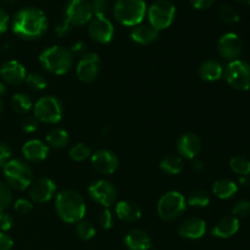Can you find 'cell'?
<instances>
[{
	"mask_svg": "<svg viewBox=\"0 0 250 250\" xmlns=\"http://www.w3.org/2000/svg\"><path fill=\"white\" fill-rule=\"evenodd\" d=\"M48 28V19L44 11L37 7H23L15 14L12 31L22 39H38Z\"/></svg>",
	"mask_w": 250,
	"mask_h": 250,
	"instance_id": "obj_1",
	"label": "cell"
},
{
	"mask_svg": "<svg viewBox=\"0 0 250 250\" xmlns=\"http://www.w3.org/2000/svg\"><path fill=\"white\" fill-rule=\"evenodd\" d=\"M55 209L59 217L63 222L77 224L84 217L87 207L80 193L72 189H66L56 195Z\"/></svg>",
	"mask_w": 250,
	"mask_h": 250,
	"instance_id": "obj_2",
	"label": "cell"
},
{
	"mask_svg": "<svg viewBox=\"0 0 250 250\" xmlns=\"http://www.w3.org/2000/svg\"><path fill=\"white\" fill-rule=\"evenodd\" d=\"M39 62L48 72L54 75H65L73 65V54L70 49L54 45L42 51Z\"/></svg>",
	"mask_w": 250,
	"mask_h": 250,
	"instance_id": "obj_3",
	"label": "cell"
},
{
	"mask_svg": "<svg viewBox=\"0 0 250 250\" xmlns=\"http://www.w3.org/2000/svg\"><path fill=\"white\" fill-rule=\"evenodd\" d=\"M146 15L144 0H116L114 5V16L124 26L134 27L142 23Z\"/></svg>",
	"mask_w": 250,
	"mask_h": 250,
	"instance_id": "obj_4",
	"label": "cell"
},
{
	"mask_svg": "<svg viewBox=\"0 0 250 250\" xmlns=\"http://www.w3.org/2000/svg\"><path fill=\"white\" fill-rule=\"evenodd\" d=\"M4 177L9 187L24 190L33 182V172L28 164L20 159H12L2 167Z\"/></svg>",
	"mask_w": 250,
	"mask_h": 250,
	"instance_id": "obj_5",
	"label": "cell"
},
{
	"mask_svg": "<svg viewBox=\"0 0 250 250\" xmlns=\"http://www.w3.org/2000/svg\"><path fill=\"white\" fill-rule=\"evenodd\" d=\"M34 117L44 124L55 125L61 121L63 107L60 100L53 95H45L39 98L33 105Z\"/></svg>",
	"mask_w": 250,
	"mask_h": 250,
	"instance_id": "obj_6",
	"label": "cell"
},
{
	"mask_svg": "<svg viewBox=\"0 0 250 250\" xmlns=\"http://www.w3.org/2000/svg\"><path fill=\"white\" fill-rule=\"evenodd\" d=\"M187 208V200L177 190L165 193L158 202V214L165 221H172L180 217Z\"/></svg>",
	"mask_w": 250,
	"mask_h": 250,
	"instance_id": "obj_7",
	"label": "cell"
},
{
	"mask_svg": "<svg viewBox=\"0 0 250 250\" xmlns=\"http://www.w3.org/2000/svg\"><path fill=\"white\" fill-rule=\"evenodd\" d=\"M149 24L161 31L171 26L176 16V7L168 0H156L146 9Z\"/></svg>",
	"mask_w": 250,
	"mask_h": 250,
	"instance_id": "obj_8",
	"label": "cell"
},
{
	"mask_svg": "<svg viewBox=\"0 0 250 250\" xmlns=\"http://www.w3.org/2000/svg\"><path fill=\"white\" fill-rule=\"evenodd\" d=\"M224 77L232 88L237 90L250 89V63L243 60L231 61L224 70Z\"/></svg>",
	"mask_w": 250,
	"mask_h": 250,
	"instance_id": "obj_9",
	"label": "cell"
},
{
	"mask_svg": "<svg viewBox=\"0 0 250 250\" xmlns=\"http://www.w3.org/2000/svg\"><path fill=\"white\" fill-rule=\"evenodd\" d=\"M93 17L92 6L88 0H68L65 19L72 27L84 26Z\"/></svg>",
	"mask_w": 250,
	"mask_h": 250,
	"instance_id": "obj_10",
	"label": "cell"
},
{
	"mask_svg": "<svg viewBox=\"0 0 250 250\" xmlns=\"http://www.w3.org/2000/svg\"><path fill=\"white\" fill-rule=\"evenodd\" d=\"M102 68V61L98 54L85 53L80 59L76 67V75L83 83H92L97 80Z\"/></svg>",
	"mask_w": 250,
	"mask_h": 250,
	"instance_id": "obj_11",
	"label": "cell"
},
{
	"mask_svg": "<svg viewBox=\"0 0 250 250\" xmlns=\"http://www.w3.org/2000/svg\"><path fill=\"white\" fill-rule=\"evenodd\" d=\"M90 198L102 207L109 209L117 200V189L111 182L106 180H98L88 188Z\"/></svg>",
	"mask_w": 250,
	"mask_h": 250,
	"instance_id": "obj_12",
	"label": "cell"
},
{
	"mask_svg": "<svg viewBox=\"0 0 250 250\" xmlns=\"http://www.w3.org/2000/svg\"><path fill=\"white\" fill-rule=\"evenodd\" d=\"M114 24L106 16H93L88 23V33L93 41L100 44L111 42L114 37Z\"/></svg>",
	"mask_w": 250,
	"mask_h": 250,
	"instance_id": "obj_13",
	"label": "cell"
},
{
	"mask_svg": "<svg viewBox=\"0 0 250 250\" xmlns=\"http://www.w3.org/2000/svg\"><path fill=\"white\" fill-rule=\"evenodd\" d=\"M93 168L102 175H111L119 167V158L116 154L107 149H100L90 155Z\"/></svg>",
	"mask_w": 250,
	"mask_h": 250,
	"instance_id": "obj_14",
	"label": "cell"
},
{
	"mask_svg": "<svg viewBox=\"0 0 250 250\" xmlns=\"http://www.w3.org/2000/svg\"><path fill=\"white\" fill-rule=\"evenodd\" d=\"M217 50L225 60H229L231 62V61L238 60L242 51H243V43H242L238 34L229 32L219 39Z\"/></svg>",
	"mask_w": 250,
	"mask_h": 250,
	"instance_id": "obj_15",
	"label": "cell"
},
{
	"mask_svg": "<svg viewBox=\"0 0 250 250\" xmlns=\"http://www.w3.org/2000/svg\"><path fill=\"white\" fill-rule=\"evenodd\" d=\"M56 190V186L53 180L48 177H41L33 181L29 188V198L33 203L44 204L51 200Z\"/></svg>",
	"mask_w": 250,
	"mask_h": 250,
	"instance_id": "obj_16",
	"label": "cell"
},
{
	"mask_svg": "<svg viewBox=\"0 0 250 250\" xmlns=\"http://www.w3.org/2000/svg\"><path fill=\"white\" fill-rule=\"evenodd\" d=\"M0 76L5 84L19 85L24 82L27 77V72L24 66L16 60H9L2 63L0 67Z\"/></svg>",
	"mask_w": 250,
	"mask_h": 250,
	"instance_id": "obj_17",
	"label": "cell"
},
{
	"mask_svg": "<svg viewBox=\"0 0 250 250\" xmlns=\"http://www.w3.org/2000/svg\"><path fill=\"white\" fill-rule=\"evenodd\" d=\"M202 150V139L194 133H185L177 142V151L181 156L193 160Z\"/></svg>",
	"mask_w": 250,
	"mask_h": 250,
	"instance_id": "obj_18",
	"label": "cell"
},
{
	"mask_svg": "<svg viewBox=\"0 0 250 250\" xmlns=\"http://www.w3.org/2000/svg\"><path fill=\"white\" fill-rule=\"evenodd\" d=\"M207 232V222L200 217H188L178 227V234L186 239H200Z\"/></svg>",
	"mask_w": 250,
	"mask_h": 250,
	"instance_id": "obj_19",
	"label": "cell"
},
{
	"mask_svg": "<svg viewBox=\"0 0 250 250\" xmlns=\"http://www.w3.org/2000/svg\"><path fill=\"white\" fill-rule=\"evenodd\" d=\"M22 154L29 163H42L48 158L49 148L39 139H31L23 144Z\"/></svg>",
	"mask_w": 250,
	"mask_h": 250,
	"instance_id": "obj_20",
	"label": "cell"
},
{
	"mask_svg": "<svg viewBox=\"0 0 250 250\" xmlns=\"http://www.w3.org/2000/svg\"><path fill=\"white\" fill-rule=\"evenodd\" d=\"M125 244L129 250H149L151 247V238L143 229H133L125 237Z\"/></svg>",
	"mask_w": 250,
	"mask_h": 250,
	"instance_id": "obj_21",
	"label": "cell"
},
{
	"mask_svg": "<svg viewBox=\"0 0 250 250\" xmlns=\"http://www.w3.org/2000/svg\"><path fill=\"white\" fill-rule=\"evenodd\" d=\"M115 212L117 217L125 222H136L142 216L141 207L132 200H122L117 203Z\"/></svg>",
	"mask_w": 250,
	"mask_h": 250,
	"instance_id": "obj_22",
	"label": "cell"
},
{
	"mask_svg": "<svg viewBox=\"0 0 250 250\" xmlns=\"http://www.w3.org/2000/svg\"><path fill=\"white\" fill-rule=\"evenodd\" d=\"M159 38V31L150 24L139 23L131 32V39L139 45H146Z\"/></svg>",
	"mask_w": 250,
	"mask_h": 250,
	"instance_id": "obj_23",
	"label": "cell"
},
{
	"mask_svg": "<svg viewBox=\"0 0 250 250\" xmlns=\"http://www.w3.org/2000/svg\"><path fill=\"white\" fill-rule=\"evenodd\" d=\"M239 220L234 216H226L220 220L212 229V236L217 238H231L238 232Z\"/></svg>",
	"mask_w": 250,
	"mask_h": 250,
	"instance_id": "obj_24",
	"label": "cell"
},
{
	"mask_svg": "<svg viewBox=\"0 0 250 250\" xmlns=\"http://www.w3.org/2000/svg\"><path fill=\"white\" fill-rule=\"evenodd\" d=\"M199 76L207 82H216L224 76V67L215 60H207L200 65Z\"/></svg>",
	"mask_w": 250,
	"mask_h": 250,
	"instance_id": "obj_25",
	"label": "cell"
},
{
	"mask_svg": "<svg viewBox=\"0 0 250 250\" xmlns=\"http://www.w3.org/2000/svg\"><path fill=\"white\" fill-rule=\"evenodd\" d=\"M212 192L220 199H229L238 192V186L229 178H221L214 183Z\"/></svg>",
	"mask_w": 250,
	"mask_h": 250,
	"instance_id": "obj_26",
	"label": "cell"
},
{
	"mask_svg": "<svg viewBox=\"0 0 250 250\" xmlns=\"http://www.w3.org/2000/svg\"><path fill=\"white\" fill-rule=\"evenodd\" d=\"M46 143L50 146L56 149L65 148L66 146L70 142V136H68L67 131L62 128H59V127H55V128L50 129V131L46 133Z\"/></svg>",
	"mask_w": 250,
	"mask_h": 250,
	"instance_id": "obj_27",
	"label": "cell"
},
{
	"mask_svg": "<svg viewBox=\"0 0 250 250\" xmlns=\"http://www.w3.org/2000/svg\"><path fill=\"white\" fill-rule=\"evenodd\" d=\"M160 168L166 175H178L183 170V161L177 155H166L160 161Z\"/></svg>",
	"mask_w": 250,
	"mask_h": 250,
	"instance_id": "obj_28",
	"label": "cell"
},
{
	"mask_svg": "<svg viewBox=\"0 0 250 250\" xmlns=\"http://www.w3.org/2000/svg\"><path fill=\"white\" fill-rule=\"evenodd\" d=\"M11 107L15 112L21 115H26L27 112L33 109V103L31 98L24 93H17L11 99Z\"/></svg>",
	"mask_w": 250,
	"mask_h": 250,
	"instance_id": "obj_29",
	"label": "cell"
},
{
	"mask_svg": "<svg viewBox=\"0 0 250 250\" xmlns=\"http://www.w3.org/2000/svg\"><path fill=\"white\" fill-rule=\"evenodd\" d=\"M229 167L239 176H248L250 173V160L243 155H236L229 161Z\"/></svg>",
	"mask_w": 250,
	"mask_h": 250,
	"instance_id": "obj_30",
	"label": "cell"
},
{
	"mask_svg": "<svg viewBox=\"0 0 250 250\" xmlns=\"http://www.w3.org/2000/svg\"><path fill=\"white\" fill-rule=\"evenodd\" d=\"M75 232L76 236L82 239V241H90L97 233L94 225L90 221H87V220H81L80 222H77Z\"/></svg>",
	"mask_w": 250,
	"mask_h": 250,
	"instance_id": "obj_31",
	"label": "cell"
},
{
	"mask_svg": "<svg viewBox=\"0 0 250 250\" xmlns=\"http://www.w3.org/2000/svg\"><path fill=\"white\" fill-rule=\"evenodd\" d=\"M210 203V197L205 190L195 189L189 194L187 199V205L194 208H205Z\"/></svg>",
	"mask_w": 250,
	"mask_h": 250,
	"instance_id": "obj_32",
	"label": "cell"
},
{
	"mask_svg": "<svg viewBox=\"0 0 250 250\" xmlns=\"http://www.w3.org/2000/svg\"><path fill=\"white\" fill-rule=\"evenodd\" d=\"M219 17L226 24H234L239 21V14L233 6L229 4H224L220 6Z\"/></svg>",
	"mask_w": 250,
	"mask_h": 250,
	"instance_id": "obj_33",
	"label": "cell"
},
{
	"mask_svg": "<svg viewBox=\"0 0 250 250\" xmlns=\"http://www.w3.org/2000/svg\"><path fill=\"white\" fill-rule=\"evenodd\" d=\"M70 154V158L72 159L73 161H77V163H81V161H84L85 159L89 158L92 155V151H90L89 146H87L83 143L75 144L72 148L68 151Z\"/></svg>",
	"mask_w": 250,
	"mask_h": 250,
	"instance_id": "obj_34",
	"label": "cell"
},
{
	"mask_svg": "<svg viewBox=\"0 0 250 250\" xmlns=\"http://www.w3.org/2000/svg\"><path fill=\"white\" fill-rule=\"evenodd\" d=\"M24 82L27 83L29 89L36 90V92L45 89L46 84H48V81H46L45 77H44L43 75H41V73H29V75H27Z\"/></svg>",
	"mask_w": 250,
	"mask_h": 250,
	"instance_id": "obj_35",
	"label": "cell"
},
{
	"mask_svg": "<svg viewBox=\"0 0 250 250\" xmlns=\"http://www.w3.org/2000/svg\"><path fill=\"white\" fill-rule=\"evenodd\" d=\"M12 202V193L6 183L0 181V212H4Z\"/></svg>",
	"mask_w": 250,
	"mask_h": 250,
	"instance_id": "obj_36",
	"label": "cell"
},
{
	"mask_svg": "<svg viewBox=\"0 0 250 250\" xmlns=\"http://www.w3.org/2000/svg\"><path fill=\"white\" fill-rule=\"evenodd\" d=\"M232 214L237 219H244L250 215V200H239L234 204L233 209H232Z\"/></svg>",
	"mask_w": 250,
	"mask_h": 250,
	"instance_id": "obj_37",
	"label": "cell"
},
{
	"mask_svg": "<svg viewBox=\"0 0 250 250\" xmlns=\"http://www.w3.org/2000/svg\"><path fill=\"white\" fill-rule=\"evenodd\" d=\"M93 16H105L109 10V1L107 0H93L90 2Z\"/></svg>",
	"mask_w": 250,
	"mask_h": 250,
	"instance_id": "obj_38",
	"label": "cell"
},
{
	"mask_svg": "<svg viewBox=\"0 0 250 250\" xmlns=\"http://www.w3.org/2000/svg\"><path fill=\"white\" fill-rule=\"evenodd\" d=\"M98 221H99L100 226L104 229H110L114 225V216H112L111 211H110L107 208H105L104 210H102L98 216Z\"/></svg>",
	"mask_w": 250,
	"mask_h": 250,
	"instance_id": "obj_39",
	"label": "cell"
},
{
	"mask_svg": "<svg viewBox=\"0 0 250 250\" xmlns=\"http://www.w3.org/2000/svg\"><path fill=\"white\" fill-rule=\"evenodd\" d=\"M32 209H33L32 202L28 199H24V198H20V199H17L14 204V210L20 215L28 214Z\"/></svg>",
	"mask_w": 250,
	"mask_h": 250,
	"instance_id": "obj_40",
	"label": "cell"
},
{
	"mask_svg": "<svg viewBox=\"0 0 250 250\" xmlns=\"http://www.w3.org/2000/svg\"><path fill=\"white\" fill-rule=\"evenodd\" d=\"M11 148L5 142H0V167H4L11 160Z\"/></svg>",
	"mask_w": 250,
	"mask_h": 250,
	"instance_id": "obj_41",
	"label": "cell"
},
{
	"mask_svg": "<svg viewBox=\"0 0 250 250\" xmlns=\"http://www.w3.org/2000/svg\"><path fill=\"white\" fill-rule=\"evenodd\" d=\"M22 129L26 133H33L38 129V120L34 116H26L22 121Z\"/></svg>",
	"mask_w": 250,
	"mask_h": 250,
	"instance_id": "obj_42",
	"label": "cell"
},
{
	"mask_svg": "<svg viewBox=\"0 0 250 250\" xmlns=\"http://www.w3.org/2000/svg\"><path fill=\"white\" fill-rule=\"evenodd\" d=\"M12 225H14V219L7 212H0V229L2 232H6L11 229Z\"/></svg>",
	"mask_w": 250,
	"mask_h": 250,
	"instance_id": "obj_43",
	"label": "cell"
},
{
	"mask_svg": "<svg viewBox=\"0 0 250 250\" xmlns=\"http://www.w3.org/2000/svg\"><path fill=\"white\" fill-rule=\"evenodd\" d=\"M71 29H72V26H71V24L66 21L65 17H63L62 20H60V21L56 23L55 33L58 34L59 37H63V36H66V34L70 33Z\"/></svg>",
	"mask_w": 250,
	"mask_h": 250,
	"instance_id": "obj_44",
	"label": "cell"
},
{
	"mask_svg": "<svg viewBox=\"0 0 250 250\" xmlns=\"http://www.w3.org/2000/svg\"><path fill=\"white\" fill-rule=\"evenodd\" d=\"M14 247V241L5 232H0V250H11Z\"/></svg>",
	"mask_w": 250,
	"mask_h": 250,
	"instance_id": "obj_45",
	"label": "cell"
},
{
	"mask_svg": "<svg viewBox=\"0 0 250 250\" xmlns=\"http://www.w3.org/2000/svg\"><path fill=\"white\" fill-rule=\"evenodd\" d=\"M9 23H10L9 14H7L2 7H0V34L6 32L7 27H9Z\"/></svg>",
	"mask_w": 250,
	"mask_h": 250,
	"instance_id": "obj_46",
	"label": "cell"
},
{
	"mask_svg": "<svg viewBox=\"0 0 250 250\" xmlns=\"http://www.w3.org/2000/svg\"><path fill=\"white\" fill-rule=\"evenodd\" d=\"M193 7L197 10H207L215 2V0H189Z\"/></svg>",
	"mask_w": 250,
	"mask_h": 250,
	"instance_id": "obj_47",
	"label": "cell"
},
{
	"mask_svg": "<svg viewBox=\"0 0 250 250\" xmlns=\"http://www.w3.org/2000/svg\"><path fill=\"white\" fill-rule=\"evenodd\" d=\"M85 49H87V45L83 42H76V44H73L71 51H72V54H83L84 55Z\"/></svg>",
	"mask_w": 250,
	"mask_h": 250,
	"instance_id": "obj_48",
	"label": "cell"
},
{
	"mask_svg": "<svg viewBox=\"0 0 250 250\" xmlns=\"http://www.w3.org/2000/svg\"><path fill=\"white\" fill-rule=\"evenodd\" d=\"M204 168V163L200 160H194L193 159V163H192V170L195 171V172H200V171Z\"/></svg>",
	"mask_w": 250,
	"mask_h": 250,
	"instance_id": "obj_49",
	"label": "cell"
},
{
	"mask_svg": "<svg viewBox=\"0 0 250 250\" xmlns=\"http://www.w3.org/2000/svg\"><path fill=\"white\" fill-rule=\"evenodd\" d=\"M4 94H6V87H5V83L0 82V98Z\"/></svg>",
	"mask_w": 250,
	"mask_h": 250,
	"instance_id": "obj_50",
	"label": "cell"
},
{
	"mask_svg": "<svg viewBox=\"0 0 250 250\" xmlns=\"http://www.w3.org/2000/svg\"><path fill=\"white\" fill-rule=\"evenodd\" d=\"M236 1L241 5H246V6H249L250 5V0H236Z\"/></svg>",
	"mask_w": 250,
	"mask_h": 250,
	"instance_id": "obj_51",
	"label": "cell"
},
{
	"mask_svg": "<svg viewBox=\"0 0 250 250\" xmlns=\"http://www.w3.org/2000/svg\"><path fill=\"white\" fill-rule=\"evenodd\" d=\"M2 106H4V104H2V100H1V98H0V114H1V111H2Z\"/></svg>",
	"mask_w": 250,
	"mask_h": 250,
	"instance_id": "obj_52",
	"label": "cell"
}]
</instances>
